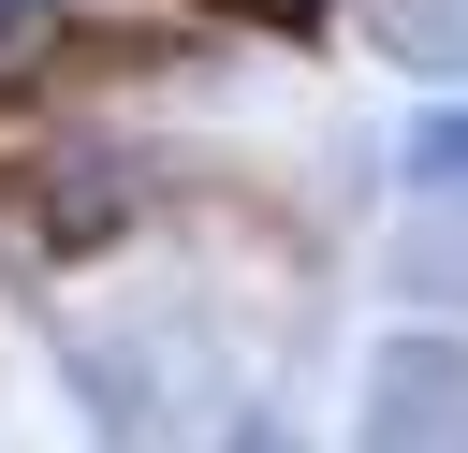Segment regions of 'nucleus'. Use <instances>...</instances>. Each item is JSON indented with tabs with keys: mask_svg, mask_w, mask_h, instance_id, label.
I'll list each match as a JSON object with an SVG mask.
<instances>
[{
	"mask_svg": "<svg viewBox=\"0 0 468 453\" xmlns=\"http://www.w3.org/2000/svg\"><path fill=\"white\" fill-rule=\"evenodd\" d=\"M453 161H468V117H439V132H424V175H453Z\"/></svg>",
	"mask_w": 468,
	"mask_h": 453,
	"instance_id": "f257e3e1",
	"label": "nucleus"
}]
</instances>
